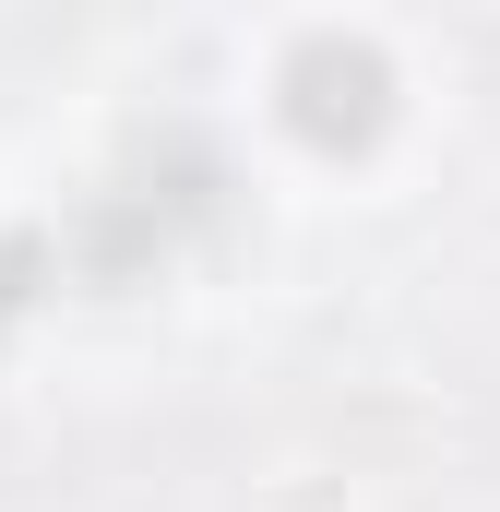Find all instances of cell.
I'll list each match as a JSON object with an SVG mask.
<instances>
[{
  "mask_svg": "<svg viewBox=\"0 0 500 512\" xmlns=\"http://www.w3.org/2000/svg\"><path fill=\"white\" fill-rule=\"evenodd\" d=\"M24 286H36V251H24V239H0V322H12V298H24Z\"/></svg>",
  "mask_w": 500,
  "mask_h": 512,
  "instance_id": "7a4b0ae2",
  "label": "cell"
},
{
  "mask_svg": "<svg viewBox=\"0 0 500 512\" xmlns=\"http://www.w3.org/2000/svg\"><path fill=\"white\" fill-rule=\"evenodd\" d=\"M274 108L310 155H370L393 131V60L370 36H298L286 72H274Z\"/></svg>",
  "mask_w": 500,
  "mask_h": 512,
  "instance_id": "6da1fadb",
  "label": "cell"
}]
</instances>
